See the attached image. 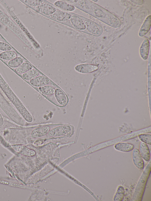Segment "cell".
Returning <instances> with one entry per match:
<instances>
[{
	"mask_svg": "<svg viewBox=\"0 0 151 201\" xmlns=\"http://www.w3.org/2000/svg\"><path fill=\"white\" fill-rule=\"evenodd\" d=\"M89 6H87L90 13L96 18L108 25L115 28L119 27L121 22L116 16L100 6L89 1Z\"/></svg>",
	"mask_w": 151,
	"mask_h": 201,
	"instance_id": "6da1fadb",
	"label": "cell"
},
{
	"mask_svg": "<svg viewBox=\"0 0 151 201\" xmlns=\"http://www.w3.org/2000/svg\"><path fill=\"white\" fill-rule=\"evenodd\" d=\"M151 172V162L150 160L147 164L137 182L133 194L132 201H142Z\"/></svg>",
	"mask_w": 151,
	"mask_h": 201,
	"instance_id": "7a4b0ae2",
	"label": "cell"
},
{
	"mask_svg": "<svg viewBox=\"0 0 151 201\" xmlns=\"http://www.w3.org/2000/svg\"><path fill=\"white\" fill-rule=\"evenodd\" d=\"M72 130V126L69 125H61L52 128L48 134L50 137H56L67 135Z\"/></svg>",
	"mask_w": 151,
	"mask_h": 201,
	"instance_id": "3957f363",
	"label": "cell"
},
{
	"mask_svg": "<svg viewBox=\"0 0 151 201\" xmlns=\"http://www.w3.org/2000/svg\"><path fill=\"white\" fill-rule=\"evenodd\" d=\"M81 18L84 22L86 29L91 34L96 36L101 34L103 29L100 26L91 20L83 17Z\"/></svg>",
	"mask_w": 151,
	"mask_h": 201,
	"instance_id": "277c9868",
	"label": "cell"
},
{
	"mask_svg": "<svg viewBox=\"0 0 151 201\" xmlns=\"http://www.w3.org/2000/svg\"><path fill=\"white\" fill-rule=\"evenodd\" d=\"M44 1L40 6L36 7L37 10L46 16L52 15L56 11L57 8L50 3Z\"/></svg>",
	"mask_w": 151,
	"mask_h": 201,
	"instance_id": "5b68a950",
	"label": "cell"
},
{
	"mask_svg": "<svg viewBox=\"0 0 151 201\" xmlns=\"http://www.w3.org/2000/svg\"><path fill=\"white\" fill-rule=\"evenodd\" d=\"M71 15V14L68 12L57 9L54 13L48 16V17L55 20L64 22L70 19Z\"/></svg>",
	"mask_w": 151,
	"mask_h": 201,
	"instance_id": "8992f818",
	"label": "cell"
},
{
	"mask_svg": "<svg viewBox=\"0 0 151 201\" xmlns=\"http://www.w3.org/2000/svg\"><path fill=\"white\" fill-rule=\"evenodd\" d=\"M50 126L46 125L37 127L32 131L30 136L32 138H38L47 134L52 128Z\"/></svg>",
	"mask_w": 151,
	"mask_h": 201,
	"instance_id": "52a82bcc",
	"label": "cell"
},
{
	"mask_svg": "<svg viewBox=\"0 0 151 201\" xmlns=\"http://www.w3.org/2000/svg\"><path fill=\"white\" fill-rule=\"evenodd\" d=\"M98 68V67L96 65L88 64H79L75 67L77 72L82 73H91L96 71Z\"/></svg>",
	"mask_w": 151,
	"mask_h": 201,
	"instance_id": "ba28073f",
	"label": "cell"
},
{
	"mask_svg": "<svg viewBox=\"0 0 151 201\" xmlns=\"http://www.w3.org/2000/svg\"><path fill=\"white\" fill-rule=\"evenodd\" d=\"M132 157L135 166L139 169L142 170L144 168V163L138 149H135L133 150Z\"/></svg>",
	"mask_w": 151,
	"mask_h": 201,
	"instance_id": "9c48e42d",
	"label": "cell"
},
{
	"mask_svg": "<svg viewBox=\"0 0 151 201\" xmlns=\"http://www.w3.org/2000/svg\"><path fill=\"white\" fill-rule=\"evenodd\" d=\"M50 82V79L44 76H39L29 80V83L32 86L37 88L48 85Z\"/></svg>",
	"mask_w": 151,
	"mask_h": 201,
	"instance_id": "30bf717a",
	"label": "cell"
},
{
	"mask_svg": "<svg viewBox=\"0 0 151 201\" xmlns=\"http://www.w3.org/2000/svg\"><path fill=\"white\" fill-rule=\"evenodd\" d=\"M12 147L17 152L25 156H32L36 154L35 151L24 146L16 144L12 145Z\"/></svg>",
	"mask_w": 151,
	"mask_h": 201,
	"instance_id": "8fae6325",
	"label": "cell"
},
{
	"mask_svg": "<svg viewBox=\"0 0 151 201\" xmlns=\"http://www.w3.org/2000/svg\"><path fill=\"white\" fill-rule=\"evenodd\" d=\"M55 99L58 104L62 106H64L68 103L67 97L63 91L60 88L55 89L54 93Z\"/></svg>",
	"mask_w": 151,
	"mask_h": 201,
	"instance_id": "7c38bea8",
	"label": "cell"
},
{
	"mask_svg": "<svg viewBox=\"0 0 151 201\" xmlns=\"http://www.w3.org/2000/svg\"><path fill=\"white\" fill-rule=\"evenodd\" d=\"M70 19L72 25L76 29L81 30L86 29L84 22L80 17L73 14L71 15Z\"/></svg>",
	"mask_w": 151,
	"mask_h": 201,
	"instance_id": "4fadbf2b",
	"label": "cell"
},
{
	"mask_svg": "<svg viewBox=\"0 0 151 201\" xmlns=\"http://www.w3.org/2000/svg\"><path fill=\"white\" fill-rule=\"evenodd\" d=\"M54 5L58 8L67 12H71L75 10V6L73 4L63 0H57L54 3Z\"/></svg>",
	"mask_w": 151,
	"mask_h": 201,
	"instance_id": "5bb4252c",
	"label": "cell"
},
{
	"mask_svg": "<svg viewBox=\"0 0 151 201\" xmlns=\"http://www.w3.org/2000/svg\"><path fill=\"white\" fill-rule=\"evenodd\" d=\"M150 47L149 41L145 39L143 41L139 49V53L141 57L144 60L148 58Z\"/></svg>",
	"mask_w": 151,
	"mask_h": 201,
	"instance_id": "9a60e30c",
	"label": "cell"
},
{
	"mask_svg": "<svg viewBox=\"0 0 151 201\" xmlns=\"http://www.w3.org/2000/svg\"><path fill=\"white\" fill-rule=\"evenodd\" d=\"M151 25V16H148L143 23L138 33L139 36L141 37L146 35L150 29Z\"/></svg>",
	"mask_w": 151,
	"mask_h": 201,
	"instance_id": "2e32d148",
	"label": "cell"
},
{
	"mask_svg": "<svg viewBox=\"0 0 151 201\" xmlns=\"http://www.w3.org/2000/svg\"><path fill=\"white\" fill-rule=\"evenodd\" d=\"M139 151L142 159L147 162H149L150 159V153L147 144L142 142L139 144Z\"/></svg>",
	"mask_w": 151,
	"mask_h": 201,
	"instance_id": "e0dca14e",
	"label": "cell"
},
{
	"mask_svg": "<svg viewBox=\"0 0 151 201\" xmlns=\"http://www.w3.org/2000/svg\"><path fill=\"white\" fill-rule=\"evenodd\" d=\"M116 150L124 152H128L133 150L134 146L132 144L126 142H119L114 145Z\"/></svg>",
	"mask_w": 151,
	"mask_h": 201,
	"instance_id": "ac0fdd59",
	"label": "cell"
},
{
	"mask_svg": "<svg viewBox=\"0 0 151 201\" xmlns=\"http://www.w3.org/2000/svg\"><path fill=\"white\" fill-rule=\"evenodd\" d=\"M33 67L30 63L23 62L19 66L15 68L14 70L18 74H23L32 69Z\"/></svg>",
	"mask_w": 151,
	"mask_h": 201,
	"instance_id": "d6986e66",
	"label": "cell"
},
{
	"mask_svg": "<svg viewBox=\"0 0 151 201\" xmlns=\"http://www.w3.org/2000/svg\"><path fill=\"white\" fill-rule=\"evenodd\" d=\"M37 88L38 90L40 93L47 96L53 95L55 90V89L54 87L48 85Z\"/></svg>",
	"mask_w": 151,
	"mask_h": 201,
	"instance_id": "ffe728a7",
	"label": "cell"
},
{
	"mask_svg": "<svg viewBox=\"0 0 151 201\" xmlns=\"http://www.w3.org/2000/svg\"><path fill=\"white\" fill-rule=\"evenodd\" d=\"M17 56V53L12 50L2 52L0 53V58L9 61Z\"/></svg>",
	"mask_w": 151,
	"mask_h": 201,
	"instance_id": "44dd1931",
	"label": "cell"
},
{
	"mask_svg": "<svg viewBox=\"0 0 151 201\" xmlns=\"http://www.w3.org/2000/svg\"><path fill=\"white\" fill-rule=\"evenodd\" d=\"M39 74L38 71L35 69H32L23 74L22 77L26 80H30L36 77Z\"/></svg>",
	"mask_w": 151,
	"mask_h": 201,
	"instance_id": "7402d4cb",
	"label": "cell"
},
{
	"mask_svg": "<svg viewBox=\"0 0 151 201\" xmlns=\"http://www.w3.org/2000/svg\"><path fill=\"white\" fill-rule=\"evenodd\" d=\"M24 62L23 59L20 57L17 56L9 61L7 65L10 67L16 68Z\"/></svg>",
	"mask_w": 151,
	"mask_h": 201,
	"instance_id": "603a6c76",
	"label": "cell"
},
{
	"mask_svg": "<svg viewBox=\"0 0 151 201\" xmlns=\"http://www.w3.org/2000/svg\"><path fill=\"white\" fill-rule=\"evenodd\" d=\"M124 187L121 185L119 186L114 196L113 200L114 201H122L124 198Z\"/></svg>",
	"mask_w": 151,
	"mask_h": 201,
	"instance_id": "cb8c5ba5",
	"label": "cell"
},
{
	"mask_svg": "<svg viewBox=\"0 0 151 201\" xmlns=\"http://www.w3.org/2000/svg\"><path fill=\"white\" fill-rule=\"evenodd\" d=\"M139 139L146 144L149 145L151 144V135L149 134H144L138 136Z\"/></svg>",
	"mask_w": 151,
	"mask_h": 201,
	"instance_id": "d4e9b609",
	"label": "cell"
},
{
	"mask_svg": "<svg viewBox=\"0 0 151 201\" xmlns=\"http://www.w3.org/2000/svg\"><path fill=\"white\" fill-rule=\"evenodd\" d=\"M12 47L8 44L3 42L0 41V50L3 52L10 50Z\"/></svg>",
	"mask_w": 151,
	"mask_h": 201,
	"instance_id": "484cf974",
	"label": "cell"
},
{
	"mask_svg": "<svg viewBox=\"0 0 151 201\" xmlns=\"http://www.w3.org/2000/svg\"><path fill=\"white\" fill-rule=\"evenodd\" d=\"M25 2L30 5L37 7L40 6L44 1L43 0H25Z\"/></svg>",
	"mask_w": 151,
	"mask_h": 201,
	"instance_id": "4316f807",
	"label": "cell"
}]
</instances>
